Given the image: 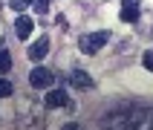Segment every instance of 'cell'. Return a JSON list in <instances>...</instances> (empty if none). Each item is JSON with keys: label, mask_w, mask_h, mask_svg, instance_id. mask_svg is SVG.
Listing matches in <instances>:
<instances>
[{"label": "cell", "mask_w": 153, "mask_h": 130, "mask_svg": "<svg viewBox=\"0 0 153 130\" xmlns=\"http://www.w3.org/2000/svg\"><path fill=\"white\" fill-rule=\"evenodd\" d=\"M110 38H113V35H110V32H104V29H101V32H90V35H84V38L78 41V49L84 52V55H95V52L101 49V46L110 41Z\"/></svg>", "instance_id": "cell-1"}, {"label": "cell", "mask_w": 153, "mask_h": 130, "mask_svg": "<svg viewBox=\"0 0 153 130\" xmlns=\"http://www.w3.org/2000/svg\"><path fill=\"white\" fill-rule=\"evenodd\" d=\"M29 84H32L35 90H46V87L52 84V72L46 67H35L32 72H29Z\"/></svg>", "instance_id": "cell-2"}, {"label": "cell", "mask_w": 153, "mask_h": 130, "mask_svg": "<svg viewBox=\"0 0 153 130\" xmlns=\"http://www.w3.org/2000/svg\"><path fill=\"white\" fill-rule=\"evenodd\" d=\"M46 107H67V110H75V104L67 98L64 90H49V93H46Z\"/></svg>", "instance_id": "cell-3"}, {"label": "cell", "mask_w": 153, "mask_h": 130, "mask_svg": "<svg viewBox=\"0 0 153 130\" xmlns=\"http://www.w3.org/2000/svg\"><path fill=\"white\" fill-rule=\"evenodd\" d=\"M121 20L124 23H136L139 20V0H121Z\"/></svg>", "instance_id": "cell-4"}, {"label": "cell", "mask_w": 153, "mask_h": 130, "mask_svg": "<svg viewBox=\"0 0 153 130\" xmlns=\"http://www.w3.org/2000/svg\"><path fill=\"white\" fill-rule=\"evenodd\" d=\"M69 81H72V87H78V90H90V87H93V78L87 75L84 69H75V72L69 75Z\"/></svg>", "instance_id": "cell-5"}, {"label": "cell", "mask_w": 153, "mask_h": 130, "mask_svg": "<svg viewBox=\"0 0 153 130\" xmlns=\"http://www.w3.org/2000/svg\"><path fill=\"white\" fill-rule=\"evenodd\" d=\"M46 52H49V41H46V38H38V43L29 46V58H32V61H41Z\"/></svg>", "instance_id": "cell-6"}, {"label": "cell", "mask_w": 153, "mask_h": 130, "mask_svg": "<svg viewBox=\"0 0 153 130\" xmlns=\"http://www.w3.org/2000/svg\"><path fill=\"white\" fill-rule=\"evenodd\" d=\"M17 38H29V35H32V17H29V15H20V17H17Z\"/></svg>", "instance_id": "cell-7"}, {"label": "cell", "mask_w": 153, "mask_h": 130, "mask_svg": "<svg viewBox=\"0 0 153 130\" xmlns=\"http://www.w3.org/2000/svg\"><path fill=\"white\" fill-rule=\"evenodd\" d=\"M20 130H43V121L38 119V113H35V116H26V113H23V119H20Z\"/></svg>", "instance_id": "cell-8"}, {"label": "cell", "mask_w": 153, "mask_h": 130, "mask_svg": "<svg viewBox=\"0 0 153 130\" xmlns=\"http://www.w3.org/2000/svg\"><path fill=\"white\" fill-rule=\"evenodd\" d=\"M12 93H15V87L9 84L6 78H0V98H9V95H12Z\"/></svg>", "instance_id": "cell-9"}, {"label": "cell", "mask_w": 153, "mask_h": 130, "mask_svg": "<svg viewBox=\"0 0 153 130\" xmlns=\"http://www.w3.org/2000/svg\"><path fill=\"white\" fill-rule=\"evenodd\" d=\"M9 69H12V55L0 52V72H9Z\"/></svg>", "instance_id": "cell-10"}, {"label": "cell", "mask_w": 153, "mask_h": 130, "mask_svg": "<svg viewBox=\"0 0 153 130\" xmlns=\"http://www.w3.org/2000/svg\"><path fill=\"white\" fill-rule=\"evenodd\" d=\"M32 3H35V0H9V6L15 9V12H23V9L32 6Z\"/></svg>", "instance_id": "cell-11"}, {"label": "cell", "mask_w": 153, "mask_h": 130, "mask_svg": "<svg viewBox=\"0 0 153 130\" xmlns=\"http://www.w3.org/2000/svg\"><path fill=\"white\" fill-rule=\"evenodd\" d=\"M32 6H35V12H38V15H46V9H49V0H35Z\"/></svg>", "instance_id": "cell-12"}, {"label": "cell", "mask_w": 153, "mask_h": 130, "mask_svg": "<svg viewBox=\"0 0 153 130\" xmlns=\"http://www.w3.org/2000/svg\"><path fill=\"white\" fill-rule=\"evenodd\" d=\"M142 64H145V69L153 72V52H145V55H142Z\"/></svg>", "instance_id": "cell-13"}, {"label": "cell", "mask_w": 153, "mask_h": 130, "mask_svg": "<svg viewBox=\"0 0 153 130\" xmlns=\"http://www.w3.org/2000/svg\"><path fill=\"white\" fill-rule=\"evenodd\" d=\"M139 130H153V113H147L145 124H139Z\"/></svg>", "instance_id": "cell-14"}, {"label": "cell", "mask_w": 153, "mask_h": 130, "mask_svg": "<svg viewBox=\"0 0 153 130\" xmlns=\"http://www.w3.org/2000/svg\"><path fill=\"white\" fill-rule=\"evenodd\" d=\"M61 130H81V127H78V124H72V121H69V124H64V127H61Z\"/></svg>", "instance_id": "cell-15"}, {"label": "cell", "mask_w": 153, "mask_h": 130, "mask_svg": "<svg viewBox=\"0 0 153 130\" xmlns=\"http://www.w3.org/2000/svg\"><path fill=\"white\" fill-rule=\"evenodd\" d=\"M150 32H153V29H150Z\"/></svg>", "instance_id": "cell-16"}]
</instances>
